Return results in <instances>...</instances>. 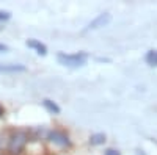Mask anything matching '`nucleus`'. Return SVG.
<instances>
[{"instance_id":"nucleus-1","label":"nucleus","mask_w":157,"mask_h":155,"mask_svg":"<svg viewBox=\"0 0 157 155\" xmlns=\"http://www.w3.org/2000/svg\"><path fill=\"white\" fill-rule=\"evenodd\" d=\"M57 60L60 64L66 68H80L88 61V55L85 52H78V54H63V52H60L57 55Z\"/></svg>"},{"instance_id":"nucleus-2","label":"nucleus","mask_w":157,"mask_h":155,"mask_svg":"<svg viewBox=\"0 0 157 155\" xmlns=\"http://www.w3.org/2000/svg\"><path fill=\"white\" fill-rule=\"evenodd\" d=\"M27 141H29V135L25 132H14L8 139V150L13 155L21 153L25 144H27Z\"/></svg>"},{"instance_id":"nucleus-3","label":"nucleus","mask_w":157,"mask_h":155,"mask_svg":"<svg viewBox=\"0 0 157 155\" xmlns=\"http://www.w3.org/2000/svg\"><path fill=\"white\" fill-rule=\"evenodd\" d=\"M47 139L50 141L52 144H55L58 147H69L71 146L69 136L64 132H61V130H50L47 133Z\"/></svg>"},{"instance_id":"nucleus-4","label":"nucleus","mask_w":157,"mask_h":155,"mask_svg":"<svg viewBox=\"0 0 157 155\" xmlns=\"http://www.w3.org/2000/svg\"><path fill=\"white\" fill-rule=\"evenodd\" d=\"M112 20V16L109 14V13H102V14H99L98 17H94L93 20H91L88 25H86V28L83 31H90V30H98L101 27H105V25Z\"/></svg>"},{"instance_id":"nucleus-5","label":"nucleus","mask_w":157,"mask_h":155,"mask_svg":"<svg viewBox=\"0 0 157 155\" xmlns=\"http://www.w3.org/2000/svg\"><path fill=\"white\" fill-rule=\"evenodd\" d=\"M25 71L27 68L24 64H0V74H17Z\"/></svg>"},{"instance_id":"nucleus-6","label":"nucleus","mask_w":157,"mask_h":155,"mask_svg":"<svg viewBox=\"0 0 157 155\" xmlns=\"http://www.w3.org/2000/svg\"><path fill=\"white\" fill-rule=\"evenodd\" d=\"M25 44H27V47L36 50V54H38V55H43V57L47 55V47H46L43 42H39L38 39H29Z\"/></svg>"},{"instance_id":"nucleus-7","label":"nucleus","mask_w":157,"mask_h":155,"mask_svg":"<svg viewBox=\"0 0 157 155\" xmlns=\"http://www.w3.org/2000/svg\"><path fill=\"white\" fill-rule=\"evenodd\" d=\"M43 105H44V108H46L50 114H60V111H61V108L57 105V103H55L54 100L44 99V100H43Z\"/></svg>"},{"instance_id":"nucleus-8","label":"nucleus","mask_w":157,"mask_h":155,"mask_svg":"<svg viewBox=\"0 0 157 155\" xmlns=\"http://www.w3.org/2000/svg\"><path fill=\"white\" fill-rule=\"evenodd\" d=\"M145 61L152 68H157V50H149L146 57H145Z\"/></svg>"},{"instance_id":"nucleus-9","label":"nucleus","mask_w":157,"mask_h":155,"mask_svg":"<svg viewBox=\"0 0 157 155\" xmlns=\"http://www.w3.org/2000/svg\"><path fill=\"white\" fill-rule=\"evenodd\" d=\"M104 141H105V135L104 133H94V135H91V138H90V143L93 146L104 144Z\"/></svg>"},{"instance_id":"nucleus-10","label":"nucleus","mask_w":157,"mask_h":155,"mask_svg":"<svg viewBox=\"0 0 157 155\" xmlns=\"http://www.w3.org/2000/svg\"><path fill=\"white\" fill-rule=\"evenodd\" d=\"M10 19H11V13L0 9V22H6V20H10Z\"/></svg>"},{"instance_id":"nucleus-11","label":"nucleus","mask_w":157,"mask_h":155,"mask_svg":"<svg viewBox=\"0 0 157 155\" xmlns=\"http://www.w3.org/2000/svg\"><path fill=\"white\" fill-rule=\"evenodd\" d=\"M104 155H121V153H120V150H116V149H107Z\"/></svg>"},{"instance_id":"nucleus-12","label":"nucleus","mask_w":157,"mask_h":155,"mask_svg":"<svg viewBox=\"0 0 157 155\" xmlns=\"http://www.w3.org/2000/svg\"><path fill=\"white\" fill-rule=\"evenodd\" d=\"M10 50V47L6 46V44H2L0 42V54H2V52H8Z\"/></svg>"},{"instance_id":"nucleus-13","label":"nucleus","mask_w":157,"mask_h":155,"mask_svg":"<svg viewBox=\"0 0 157 155\" xmlns=\"http://www.w3.org/2000/svg\"><path fill=\"white\" fill-rule=\"evenodd\" d=\"M2 116H3V107L0 105V118H2Z\"/></svg>"},{"instance_id":"nucleus-14","label":"nucleus","mask_w":157,"mask_h":155,"mask_svg":"<svg viewBox=\"0 0 157 155\" xmlns=\"http://www.w3.org/2000/svg\"><path fill=\"white\" fill-rule=\"evenodd\" d=\"M2 146H3V141H2V138H0V149H2Z\"/></svg>"}]
</instances>
